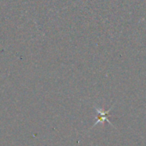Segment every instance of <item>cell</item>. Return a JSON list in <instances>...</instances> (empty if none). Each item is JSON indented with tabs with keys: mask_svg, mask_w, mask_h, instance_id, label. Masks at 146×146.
<instances>
[{
	"mask_svg": "<svg viewBox=\"0 0 146 146\" xmlns=\"http://www.w3.org/2000/svg\"><path fill=\"white\" fill-rule=\"evenodd\" d=\"M112 108H113V107L112 108H110L108 111H104V110H102V108H97V107H96L95 106V109H96V113H97V114H98V116L96 117V122L95 123V125H93V126H95V125H96L97 124H99V123H103L104 121H108L109 124H111L112 125V123L109 121V119H108V115H109V113H110V111L112 110Z\"/></svg>",
	"mask_w": 146,
	"mask_h": 146,
	"instance_id": "6da1fadb",
	"label": "cell"
}]
</instances>
